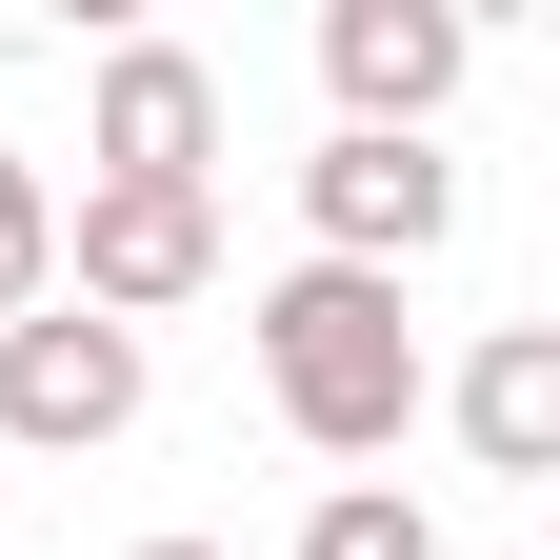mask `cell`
<instances>
[{"label": "cell", "instance_id": "9", "mask_svg": "<svg viewBox=\"0 0 560 560\" xmlns=\"http://www.w3.org/2000/svg\"><path fill=\"white\" fill-rule=\"evenodd\" d=\"M60 301V200H40V161L0 140V320H40Z\"/></svg>", "mask_w": 560, "mask_h": 560}, {"label": "cell", "instance_id": "6", "mask_svg": "<svg viewBox=\"0 0 560 560\" xmlns=\"http://www.w3.org/2000/svg\"><path fill=\"white\" fill-rule=\"evenodd\" d=\"M101 180H200V161H221V81H200V60L180 40H101Z\"/></svg>", "mask_w": 560, "mask_h": 560}, {"label": "cell", "instance_id": "8", "mask_svg": "<svg viewBox=\"0 0 560 560\" xmlns=\"http://www.w3.org/2000/svg\"><path fill=\"white\" fill-rule=\"evenodd\" d=\"M301 560H441V521H420L400 480H320V521H301Z\"/></svg>", "mask_w": 560, "mask_h": 560}, {"label": "cell", "instance_id": "4", "mask_svg": "<svg viewBox=\"0 0 560 560\" xmlns=\"http://www.w3.org/2000/svg\"><path fill=\"white\" fill-rule=\"evenodd\" d=\"M460 60H480V21H460V0H320L340 140H420V120L460 101Z\"/></svg>", "mask_w": 560, "mask_h": 560}, {"label": "cell", "instance_id": "7", "mask_svg": "<svg viewBox=\"0 0 560 560\" xmlns=\"http://www.w3.org/2000/svg\"><path fill=\"white\" fill-rule=\"evenodd\" d=\"M460 441L501 460V480H560V320H501L460 361Z\"/></svg>", "mask_w": 560, "mask_h": 560}, {"label": "cell", "instance_id": "10", "mask_svg": "<svg viewBox=\"0 0 560 560\" xmlns=\"http://www.w3.org/2000/svg\"><path fill=\"white\" fill-rule=\"evenodd\" d=\"M140 560H221V540H140Z\"/></svg>", "mask_w": 560, "mask_h": 560}, {"label": "cell", "instance_id": "5", "mask_svg": "<svg viewBox=\"0 0 560 560\" xmlns=\"http://www.w3.org/2000/svg\"><path fill=\"white\" fill-rule=\"evenodd\" d=\"M301 221H320V260L400 280V260H441V221H460V161H420V140H320V161H301Z\"/></svg>", "mask_w": 560, "mask_h": 560}, {"label": "cell", "instance_id": "1", "mask_svg": "<svg viewBox=\"0 0 560 560\" xmlns=\"http://www.w3.org/2000/svg\"><path fill=\"white\" fill-rule=\"evenodd\" d=\"M260 400H280L301 460H400V420H420V320H400V280L280 260V280H260Z\"/></svg>", "mask_w": 560, "mask_h": 560}, {"label": "cell", "instance_id": "2", "mask_svg": "<svg viewBox=\"0 0 560 560\" xmlns=\"http://www.w3.org/2000/svg\"><path fill=\"white\" fill-rule=\"evenodd\" d=\"M60 260H81V320H180L200 280H221V180H81V221H60Z\"/></svg>", "mask_w": 560, "mask_h": 560}, {"label": "cell", "instance_id": "3", "mask_svg": "<svg viewBox=\"0 0 560 560\" xmlns=\"http://www.w3.org/2000/svg\"><path fill=\"white\" fill-rule=\"evenodd\" d=\"M140 420V340L81 320V301H40V320H0V460H101Z\"/></svg>", "mask_w": 560, "mask_h": 560}]
</instances>
